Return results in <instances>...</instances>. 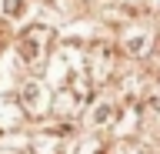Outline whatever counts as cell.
<instances>
[{"instance_id":"8992f818","label":"cell","mask_w":160,"mask_h":154,"mask_svg":"<svg viewBox=\"0 0 160 154\" xmlns=\"http://www.w3.org/2000/svg\"><path fill=\"white\" fill-rule=\"evenodd\" d=\"M7 154H10V151H7Z\"/></svg>"},{"instance_id":"6da1fadb","label":"cell","mask_w":160,"mask_h":154,"mask_svg":"<svg viewBox=\"0 0 160 154\" xmlns=\"http://www.w3.org/2000/svg\"><path fill=\"white\" fill-rule=\"evenodd\" d=\"M20 57H23V64H30V67H43V61H47V50H50V30L47 27H27V30L20 34Z\"/></svg>"},{"instance_id":"5b68a950","label":"cell","mask_w":160,"mask_h":154,"mask_svg":"<svg viewBox=\"0 0 160 154\" xmlns=\"http://www.w3.org/2000/svg\"><path fill=\"white\" fill-rule=\"evenodd\" d=\"M47 3H57V0H47Z\"/></svg>"},{"instance_id":"277c9868","label":"cell","mask_w":160,"mask_h":154,"mask_svg":"<svg viewBox=\"0 0 160 154\" xmlns=\"http://www.w3.org/2000/svg\"><path fill=\"white\" fill-rule=\"evenodd\" d=\"M0 3H3V13H7V17H23L30 0H0Z\"/></svg>"},{"instance_id":"3957f363","label":"cell","mask_w":160,"mask_h":154,"mask_svg":"<svg viewBox=\"0 0 160 154\" xmlns=\"http://www.w3.org/2000/svg\"><path fill=\"white\" fill-rule=\"evenodd\" d=\"M40 87H37V84H27V87H23V107H27V111H33V114H37L40 111V101H37V97H40Z\"/></svg>"},{"instance_id":"7a4b0ae2","label":"cell","mask_w":160,"mask_h":154,"mask_svg":"<svg viewBox=\"0 0 160 154\" xmlns=\"http://www.w3.org/2000/svg\"><path fill=\"white\" fill-rule=\"evenodd\" d=\"M87 81L83 77H73V81L63 87V91H57V101H53V107L57 111H63V114H77L83 104H87Z\"/></svg>"}]
</instances>
